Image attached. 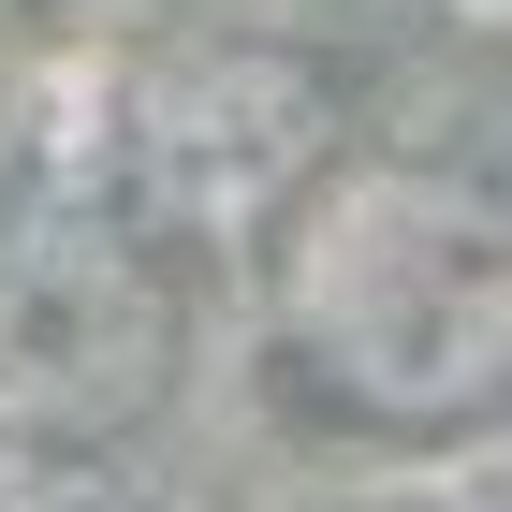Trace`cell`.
Returning <instances> with one entry per match:
<instances>
[{"instance_id":"6da1fadb","label":"cell","mask_w":512,"mask_h":512,"mask_svg":"<svg viewBox=\"0 0 512 512\" xmlns=\"http://www.w3.org/2000/svg\"><path fill=\"white\" fill-rule=\"evenodd\" d=\"M249 337L278 410L337 454H498L512 439V176L469 147L352 132L249 220Z\"/></svg>"},{"instance_id":"7a4b0ae2","label":"cell","mask_w":512,"mask_h":512,"mask_svg":"<svg viewBox=\"0 0 512 512\" xmlns=\"http://www.w3.org/2000/svg\"><path fill=\"white\" fill-rule=\"evenodd\" d=\"M161 366H176L161 220L118 191H30L0 220V395L103 425V410H147Z\"/></svg>"}]
</instances>
